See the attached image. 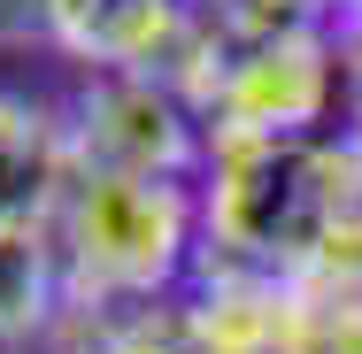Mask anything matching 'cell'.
I'll return each instance as SVG.
<instances>
[{"instance_id":"cell-9","label":"cell","mask_w":362,"mask_h":354,"mask_svg":"<svg viewBox=\"0 0 362 354\" xmlns=\"http://www.w3.org/2000/svg\"><path fill=\"white\" fill-rule=\"evenodd\" d=\"M0 54H47V0H0Z\"/></svg>"},{"instance_id":"cell-2","label":"cell","mask_w":362,"mask_h":354,"mask_svg":"<svg viewBox=\"0 0 362 354\" xmlns=\"http://www.w3.org/2000/svg\"><path fill=\"white\" fill-rule=\"evenodd\" d=\"M170 77L193 93L209 146H278L347 131L355 77L316 31H209L185 23Z\"/></svg>"},{"instance_id":"cell-1","label":"cell","mask_w":362,"mask_h":354,"mask_svg":"<svg viewBox=\"0 0 362 354\" xmlns=\"http://www.w3.org/2000/svg\"><path fill=\"white\" fill-rule=\"evenodd\" d=\"M47 231L62 262V324L170 308L201 270V185L70 170Z\"/></svg>"},{"instance_id":"cell-6","label":"cell","mask_w":362,"mask_h":354,"mask_svg":"<svg viewBox=\"0 0 362 354\" xmlns=\"http://www.w3.org/2000/svg\"><path fill=\"white\" fill-rule=\"evenodd\" d=\"M62 331V262L47 223H8L0 231V347H31Z\"/></svg>"},{"instance_id":"cell-5","label":"cell","mask_w":362,"mask_h":354,"mask_svg":"<svg viewBox=\"0 0 362 354\" xmlns=\"http://www.w3.org/2000/svg\"><path fill=\"white\" fill-rule=\"evenodd\" d=\"M70 185V131L54 100H31L0 85V231L8 223H47Z\"/></svg>"},{"instance_id":"cell-4","label":"cell","mask_w":362,"mask_h":354,"mask_svg":"<svg viewBox=\"0 0 362 354\" xmlns=\"http://www.w3.org/2000/svg\"><path fill=\"white\" fill-rule=\"evenodd\" d=\"M193 0H47V54L85 77L108 70H170L185 47Z\"/></svg>"},{"instance_id":"cell-8","label":"cell","mask_w":362,"mask_h":354,"mask_svg":"<svg viewBox=\"0 0 362 354\" xmlns=\"http://www.w3.org/2000/svg\"><path fill=\"white\" fill-rule=\"evenodd\" d=\"M70 354H201L185 331V308H139V316H100V324H62Z\"/></svg>"},{"instance_id":"cell-3","label":"cell","mask_w":362,"mask_h":354,"mask_svg":"<svg viewBox=\"0 0 362 354\" xmlns=\"http://www.w3.org/2000/svg\"><path fill=\"white\" fill-rule=\"evenodd\" d=\"M62 131H70V170L162 177V185H201L209 170V124L170 70L85 77L62 100Z\"/></svg>"},{"instance_id":"cell-7","label":"cell","mask_w":362,"mask_h":354,"mask_svg":"<svg viewBox=\"0 0 362 354\" xmlns=\"http://www.w3.org/2000/svg\"><path fill=\"white\" fill-rule=\"evenodd\" d=\"M286 354H362V270H308V278H293Z\"/></svg>"}]
</instances>
